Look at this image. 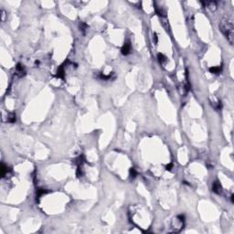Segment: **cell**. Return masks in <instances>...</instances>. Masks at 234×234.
<instances>
[{"label":"cell","instance_id":"9","mask_svg":"<svg viewBox=\"0 0 234 234\" xmlns=\"http://www.w3.org/2000/svg\"><path fill=\"white\" fill-rule=\"evenodd\" d=\"M8 172V167H5L4 164L1 165V175H2V177H4L5 176V174H7Z\"/></svg>","mask_w":234,"mask_h":234},{"label":"cell","instance_id":"17","mask_svg":"<svg viewBox=\"0 0 234 234\" xmlns=\"http://www.w3.org/2000/svg\"><path fill=\"white\" fill-rule=\"evenodd\" d=\"M172 167H173V165H172V164H168L167 167H167V170H171Z\"/></svg>","mask_w":234,"mask_h":234},{"label":"cell","instance_id":"2","mask_svg":"<svg viewBox=\"0 0 234 234\" xmlns=\"http://www.w3.org/2000/svg\"><path fill=\"white\" fill-rule=\"evenodd\" d=\"M203 5V6L208 7L210 10H216L217 9V2L215 1H205V2H200Z\"/></svg>","mask_w":234,"mask_h":234},{"label":"cell","instance_id":"15","mask_svg":"<svg viewBox=\"0 0 234 234\" xmlns=\"http://www.w3.org/2000/svg\"><path fill=\"white\" fill-rule=\"evenodd\" d=\"M7 122L8 123H15L16 122V115L14 114H9V116H8V119H7Z\"/></svg>","mask_w":234,"mask_h":234},{"label":"cell","instance_id":"5","mask_svg":"<svg viewBox=\"0 0 234 234\" xmlns=\"http://www.w3.org/2000/svg\"><path fill=\"white\" fill-rule=\"evenodd\" d=\"M72 162L75 164V165H77V166H82V164H83L84 162H85V158H84V156L83 155H81V156H79L78 157H76L75 159H73Z\"/></svg>","mask_w":234,"mask_h":234},{"label":"cell","instance_id":"7","mask_svg":"<svg viewBox=\"0 0 234 234\" xmlns=\"http://www.w3.org/2000/svg\"><path fill=\"white\" fill-rule=\"evenodd\" d=\"M16 70L17 74H19V76H23L25 75V70H24V66L21 63H17L16 66Z\"/></svg>","mask_w":234,"mask_h":234},{"label":"cell","instance_id":"12","mask_svg":"<svg viewBox=\"0 0 234 234\" xmlns=\"http://www.w3.org/2000/svg\"><path fill=\"white\" fill-rule=\"evenodd\" d=\"M114 75V73H111L109 75H104L103 73H101L100 74V79H102V80H104V81H108V80H111L112 79V76Z\"/></svg>","mask_w":234,"mask_h":234},{"label":"cell","instance_id":"18","mask_svg":"<svg viewBox=\"0 0 234 234\" xmlns=\"http://www.w3.org/2000/svg\"><path fill=\"white\" fill-rule=\"evenodd\" d=\"M154 38H155V43H157V41H158V38H157V35H156V33L154 34Z\"/></svg>","mask_w":234,"mask_h":234},{"label":"cell","instance_id":"1","mask_svg":"<svg viewBox=\"0 0 234 234\" xmlns=\"http://www.w3.org/2000/svg\"><path fill=\"white\" fill-rule=\"evenodd\" d=\"M218 27L220 31L223 33V35L227 39L229 40L230 44H233V38H234V31H233V24L231 20L229 19H222L220 24L218 25Z\"/></svg>","mask_w":234,"mask_h":234},{"label":"cell","instance_id":"8","mask_svg":"<svg viewBox=\"0 0 234 234\" xmlns=\"http://www.w3.org/2000/svg\"><path fill=\"white\" fill-rule=\"evenodd\" d=\"M157 59H158V61L160 64H164V63L167 61V58L165 57L162 53H158L157 54Z\"/></svg>","mask_w":234,"mask_h":234},{"label":"cell","instance_id":"6","mask_svg":"<svg viewBox=\"0 0 234 234\" xmlns=\"http://www.w3.org/2000/svg\"><path fill=\"white\" fill-rule=\"evenodd\" d=\"M64 75H65L64 66H63V65H60V67L58 68V71H57V74H56V76H57L58 78L63 79V78H64Z\"/></svg>","mask_w":234,"mask_h":234},{"label":"cell","instance_id":"4","mask_svg":"<svg viewBox=\"0 0 234 234\" xmlns=\"http://www.w3.org/2000/svg\"><path fill=\"white\" fill-rule=\"evenodd\" d=\"M212 191L215 192L216 194H220L222 191V187L220 185V183L218 181H215L212 185Z\"/></svg>","mask_w":234,"mask_h":234},{"label":"cell","instance_id":"11","mask_svg":"<svg viewBox=\"0 0 234 234\" xmlns=\"http://www.w3.org/2000/svg\"><path fill=\"white\" fill-rule=\"evenodd\" d=\"M49 191L47 190V189H38V190L37 191V197H38V198H40L42 195L47 194V193H49Z\"/></svg>","mask_w":234,"mask_h":234},{"label":"cell","instance_id":"16","mask_svg":"<svg viewBox=\"0 0 234 234\" xmlns=\"http://www.w3.org/2000/svg\"><path fill=\"white\" fill-rule=\"evenodd\" d=\"M76 175L77 177H80L82 176V166H78V168H77V172H76Z\"/></svg>","mask_w":234,"mask_h":234},{"label":"cell","instance_id":"14","mask_svg":"<svg viewBox=\"0 0 234 234\" xmlns=\"http://www.w3.org/2000/svg\"><path fill=\"white\" fill-rule=\"evenodd\" d=\"M129 173H130L131 178H135V177H136V176H137V172H136V170H135V168H133V167H131L130 168Z\"/></svg>","mask_w":234,"mask_h":234},{"label":"cell","instance_id":"19","mask_svg":"<svg viewBox=\"0 0 234 234\" xmlns=\"http://www.w3.org/2000/svg\"><path fill=\"white\" fill-rule=\"evenodd\" d=\"M230 198H231V202L234 203V195H231V197H230Z\"/></svg>","mask_w":234,"mask_h":234},{"label":"cell","instance_id":"3","mask_svg":"<svg viewBox=\"0 0 234 234\" xmlns=\"http://www.w3.org/2000/svg\"><path fill=\"white\" fill-rule=\"evenodd\" d=\"M131 49H132V48H131L130 42H126V43H125V44H124V46H123V47H122V49H121V52H122V54H123V55L126 56V55L130 54Z\"/></svg>","mask_w":234,"mask_h":234},{"label":"cell","instance_id":"13","mask_svg":"<svg viewBox=\"0 0 234 234\" xmlns=\"http://www.w3.org/2000/svg\"><path fill=\"white\" fill-rule=\"evenodd\" d=\"M79 27H80V30L82 31V33H85L86 29L88 28V26H87L85 23H83V22H81L80 25H79Z\"/></svg>","mask_w":234,"mask_h":234},{"label":"cell","instance_id":"10","mask_svg":"<svg viewBox=\"0 0 234 234\" xmlns=\"http://www.w3.org/2000/svg\"><path fill=\"white\" fill-rule=\"evenodd\" d=\"M209 71L214 74H218V73L221 71V67H212L209 69Z\"/></svg>","mask_w":234,"mask_h":234}]
</instances>
